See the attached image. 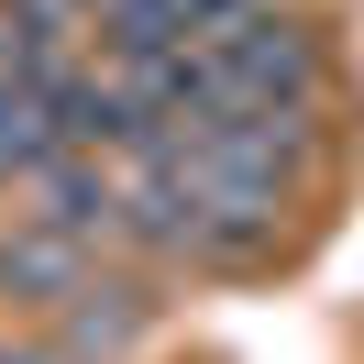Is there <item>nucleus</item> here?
<instances>
[{"instance_id":"obj_1","label":"nucleus","mask_w":364,"mask_h":364,"mask_svg":"<svg viewBox=\"0 0 364 364\" xmlns=\"http://www.w3.org/2000/svg\"><path fill=\"white\" fill-rule=\"evenodd\" d=\"M0 287L33 298V309H77V298H89V243H67V232H45V221L0 232Z\"/></svg>"},{"instance_id":"obj_2","label":"nucleus","mask_w":364,"mask_h":364,"mask_svg":"<svg viewBox=\"0 0 364 364\" xmlns=\"http://www.w3.org/2000/svg\"><path fill=\"white\" fill-rule=\"evenodd\" d=\"M144 331V309H133V287H100V276H89V298H77V309H67V342H77V353H122V342H133Z\"/></svg>"},{"instance_id":"obj_3","label":"nucleus","mask_w":364,"mask_h":364,"mask_svg":"<svg viewBox=\"0 0 364 364\" xmlns=\"http://www.w3.org/2000/svg\"><path fill=\"white\" fill-rule=\"evenodd\" d=\"M0 364H45V353H23V342H0Z\"/></svg>"}]
</instances>
